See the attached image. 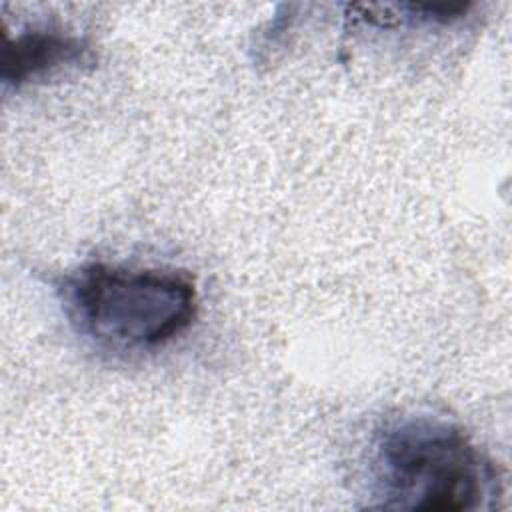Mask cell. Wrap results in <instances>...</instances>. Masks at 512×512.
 <instances>
[{"label": "cell", "instance_id": "6da1fadb", "mask_svg": "<svg viewBox=\"0 0 512 512\" xmlns=\"http://www.w3.org/2000/svg\"><path fill=\"white\" fill-rule=\"evenodd\" d=\"M374 494L394 510H480L502 496L494 462L456 424L430 414L388 420L372 444Z\"/></svg>", "mask_w": 512, "mask_h": 512}, {"label": "cell", "instance_id": "7a4b0ae2", "mask_svg": "<svg viewBox=\"0 0 512 512\" xmlns=\"http://www.w3.org/2000/svg\"><path fill=\"white\" fill-rule=\"evenodd\" d=\"M72 324L112 350L144 352L184 334L198 316V288L184 270L90 262L60 286Z\"/></svg>", "mask_w": 512, "mask_h": 512}, {"label": "cell", "instance_id": "3957f363", "mask_svg": "<svg viewBox=\"0 0 512 512\" xmlns=\"http://www.w3.org/2000/svg\"><path fill=\"white\" fill-rule=\"evenodd\" d=\"M96 64L94 48L76 34L32 28L10 38L2 56V84L20 90L46 82L60 72L84 70Z\"/></svg>", "mask_w": 512, "mask_h": 512}]
</instances>
